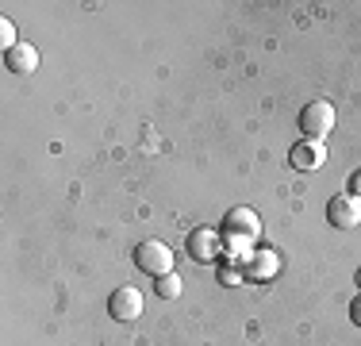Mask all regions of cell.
<instances>
[{"mask_svg":"<svg viewBox=\"0 0 361 346\" xmlns=\"http://www.w3.org/2000/svg\"><path fill=\"white\" fill-rule=\"evenodd\" d=\"M135 266H139L142 273H150V277H166V273H173L177 258H173V250H169L166 242L146 239V242L135 246Z\"/></svg>","mask_w":361,"mask_h":346,"instance_id":"cell-1","label":"cell"},{"mask_svg":"<svg viewBox=\"0 0 361 346\" xmlns=\"http://www.w3.org/2000/svg\"><path fill=\"white\" fill-rule=\"evenodd\" d=\"M334 108L331 100H312L304 104V112H300V131H304V138H315V143H323L326 135L334 131Z\"/></svg>","mask_w":361,"mask_h":346,"instance_id":"cell-2","label":"cell"},{"mask_svg":"<svg viewBox=\"0 0 361 346\" xmlns=\"http://www.w3.org/2000/svg\"><path fill=\"white\" fill-rule=\"evenodd\" d=\"M223 239H243V242H257L262 235V220H257L254 208H231L227 215H223Z\"/></svg>","mask_w":361,"mask_h":346,"instance_id":"cell-3","label":"cell"},{"mask_svg":"<svg viewBox=\"0 0 361 346\" xmlns=\"http://www.w3.org/2000/svg\"><path fill=\"white\" fill-rule=\"evenodd\" d=\"M219 242H223L219 231H212V227H192V231H188V239H185V254L192 258V262L208 266V262H216V258H219Z\"/></svg>","mask_w":361,"mask_h":346,"instance_id":"cell-4","label":"cell"},{"mask_svg":"<svg viewBox=\"0 0 361 346\" xmlns=\"http://www.w3.org/2000/svg\"><path fill=\"white\" fill-rule=\"evenodd\" d=\"M326 220H331V227H338V231H354L361 223V201L354 193L334 196V201L326 204Z\"/></svg>","mask_w":361,"mask_h":346,"instance_id":"cell-5","label":"cell"},{"mask_svg":"<svg viewBox=\"0 0 361 346\" xmlns=\"http://www.w3.org/2000/svg\"><path fill=\"white\" fill-rule=\"evenodd\" d=\"M108 311L119 319V323H131V319L142 316V292L135 285H119L116 292L108 297Z\"/></svg>","mask_w":361,"mask_h":346,"instance_id":"cell-6","label":"cell"},{"mask_svg":"<svg viewBox=\"0 0 361 346\" xmlns=\"http://www.w3.org/2000/svg\"><path fill=\"white\" fill-rule=\"evenodd\" d=\"M288 162H292V169L312 173V169H319L323 162H326V146L315 143V138H300V143L288 150Z\"/></svg>","mask_w":361,"mask_h":346,"instance_id":"cell-7","label":"cell"},{"mask_svg":"<svg viewBox=\"0 0 361 346\" xmlns=\"http://www.w3.org/2000/svg\"><path fill=\"white\" fill-rule=\"evenodd\" d=\"M281 270V258H277V250H254L250 254V262L243 266V273L250 277V281H273Z\"/></svg>","mask_w":361,"mask_h":346,"instance_id":"cell-8","label":"cell"},{"mask_svg":"<svg viewBox=\"0 0 361 346\" xmlns=\"http://www.w3.org/2000/svg\"><path fill=\"white\" fill-rule=\"evenodd\" d=\"M4 66L12 69V73H35L39 69V50L20 39L12 50H4Z\"/></svg>","mask_w":361,"mask_h":346,"instance_id":"cell-9","label":"cell"},{"mask_svg":"<svg viewBox=\"0 0 361 346\" xmlns=\"http://www.w3.org/2000/svg\"><path fill=\"white\" fill-rule=\"evenodd\" d=\"M180 289H185V285H180V277H177V273L158 277V285H154V292H158L161 300H173V297H180Z\"/></svg>","mask_w":361,"mask_h":346,"instance_id":"cell-10","label":"cell"},{"mask_svg":"<svg viewBox=\"0 0 361 346\" xmlns=\"http://www.w3.org/2000/svg\"><path fill=\"white\" fill-rule=\"evenodd\" d=\"M16 42H20V39H16V28H12V20H0V47H4V50H12Z\"/></svg>","mask_w":361,"mask_h":346,"instance_id":"cell-11","label":"cell"},{"mask_svg":"<svg viewBox=\"0 0 361 346\" xmlns=\"http://www.w3.org/2000/svg\"><path fill=\"white\" fill-rule=\"evenodd\" d=\"M219 281H223V285H243V270H238V266H223V270H219Z\"/></svg>","mask_w":361,"mask_h":346,"instance_id":"cell-12","label":"cell"},{"mask_svg":"<svg viewBox=\"0 0 361 346\" xmlns=\"http://www.w3.org/2000/svg\"><path fill=\"white\" fill-rule=\"evenodd\" d=\"M350 319H354V323L361 327V292L354 297V304H350Z\"/></svg>","mask_w":361,"mask_h":346,"instance_id":"cell-13","label":"cell"},{"mask_svg":"<svg viewBox=\"0 0 361 346\" xmlns=\"http://www.w3.org/2000/svg\"><path fill=\"white\" fill-rule=\"evenodd\" d=\"M350 193H354V196H357V201H361V169L354 173V177H350Z\"/></svg>","mask_w":361,"mask_h":346,"instance_id":"cell-14","label":"cell"},{"mask_svg":"<svg viewBox=\"0 0 361 346\" xmlns=\"http://www.w3.org/2000/svg\"><path fill=\"white\" fill-rule=\"evenodd\" d=\"M354 281H357V289H361V270H357V277H354Z\"/></svg>","mask_w":361,"mask_h":346,"instance_id":"cell-15","label":"cell"}]
</instances>
